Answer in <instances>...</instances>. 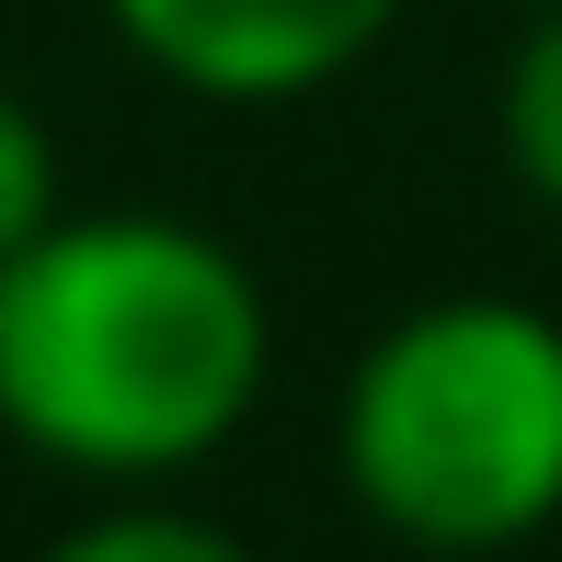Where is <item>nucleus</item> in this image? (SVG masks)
Instances as JSON below:
<instances>
[{"label": "nucleus", "mask_w": 562, "mask_h": 562, "mask_svg": "<svg viewBox=\"0 0 562 562\" xmlns=\"http://www.w3.org/2000/svg\"><path fill=\"white\" fill-rule=\"evenodd\" d=\"M276 299L218 229L161 207H58L0 265V437L35 471L184 482L265 414Z\"/></svg>", "instance_id": "nucleus-1"}, {"label": "nucleus", "mask_w": 562, "mask_h": 562, "mask_svg": "<svg viewBox=\"0 0 562 562\" xmlns=\"http://www.w3.org/2000/svg\"><path fill=\"white\" fill-rule=\"evenodd\" d=\"M334 482L402 551H517L562 517V322L414 299L334 391Z\"/></svg>", "instance_id": "nucleus-2"}, {"label": "nucleus", "mask_w": 562, "mask_h": 562, "mask_svg": "<svg viewBox=\"0 0 562 562\" xmlns=\"http://www.w3.org/2000/svg\"><path fill=\"white\" fill-rule=\"evenodd\" d=\"M414 0H104L115 46L149 81L195 92V104L265 115V104H311L345 69H368L391 46V23Z\"/></svg>", "instance_id": "nucleus-3"}, {"label": "nucleus", "mask_w": 562, "mask_h": 562, "mask_svg": "<svg viewBox=\"0 0 562 562\" xmlns=\"http://www.w3.org/2000/svg\"><path fill=\"white\" fill-rule=\"evenodd\" d=\"M229 551L241 540H229L207 505H184L172 482H104L58 528V562H229Z\"/></svg>", "instance_id": "nucleus-4"}, {"label": "nucleus", "mask_w": 562, "mask_h": 562, "mask_svg": "<svg viewBox=\"0 0 562 562\" xmlns=\"http://www.w3.org/2000/svg\"><path fill=\"white\" fill-rule=\"evenodd\" d=\"M494 138H505V172H517V184L562 218V0H528L517 46H505Z\"/></svg>", "instance_id": "nucleus-5"}, {"label": "nucleus", "mask_w": 562, "mask_h": 562, "mask_svg": "<svg viewBox=\"0 0 562 562\" xmlns=\"http://www.w3.org/2000/svg\"><path fill=\"white\" fill-rule=\"evenodd\" d=\"M69 207V172H58V138H46V115L23 104L12 81H0V265H12L35 229H58Z\"/></svg>", "instance_id": "nucleus-6"}]
</instances>
